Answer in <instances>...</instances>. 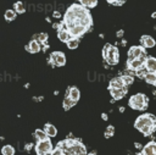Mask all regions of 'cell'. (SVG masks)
Instances as JSON below:
<instances>
[{
    "label": "cell",
    "instance_id": "40",
    "mask_svg": "<svg viewBox=\"0 0 156 155\" xmlns=\"http://www.w3.org/2000/svg\"><path fill=\"white\" fill-rule=\"evenodd\" d=\"M101 117H102V120H104V121H106V120H107V118H108V117H107V115H106V114H102V115H101Z\"/></svg>",
    "mask_w": 156,
    "mask_h": 155
},
{
    "label": "cell",
    "instance_id": "3",
    "mask_svg": "<svg viewBox=\"0 0 156 155\" xmlns=\"http://www.w3.org/2000/svg\"><path fill=\"white\" fill-rule=\"evenodd\" d=\"M102 57L108 65H116L119 61V52L118 49L111 44H105L102 49Z\"/></svg>",
    "mask_w": 156,
    "mask_h": 155
},
{
    "label": "cell",
    "instance_id": "19",
    "mask_svg": "<svg viewBox=\"0 0 156 155\" xmlns=\"http://www.w3.org/2000/svg\"><path fill=\"white\" fill-rule=\"evenodd\" d=\"M34 138L37 139V142H44V140L49 139V137L44 129H35L34 131Z\"/></svg>",
    "mask_w": 156,
    "mask_h": 155
},
{
    "label": "cell",
    "instance_id": "5",
    "mask_svg": "<svg viewBox=\"0 0 156 155\" xmlns=\"http://www.w3.org/2000/svg\"><path fill=\"white\" fill-rule=\"evenodd\" d=\"M34 148H35L37 155H49L54 150L52 143H51L50 139H46L44 142H37V144H35Z\"/></svg>",
    "mask_w": 156,
    "mask_h": 155
},
{
    "label": "cell",
    "instance_id": "6",
    "mask_svg": "<svg viewBox=\"0 0 156 155\" xmlns=\"http://www.w3.org/2000/svg\"><path fill=\"white\" fill-rule=\"evenodd\" d=\"M48 62H50L52 66H65L66 63V55L62 51H54L51 52L50 57L48 59Z\"/></svg>",
    "mask_w": 156,
    "mask_h": 155
},
{
    "label": "cell",
    "instance_id": "17",
    "mask_svg": "<svg viewBox=\"0 0 156 155\" xmlns=\"http://www.w3.org/2000/svg\"><path fill=\"white\" fill-rule=\"evenodd\" d=\"M126 87L122 78L121 77H115L110 81V84H108V89H119V88H123Z\"/></svg>",
    "mask_w": 156,
    "mask_h": 155
},
{
    "label": "cell",
    "instance_id": "24",
    "mask_svg": "<svg viewBox=\"0 0 156 155\" xmlns=\"http://www.w3.org/2000/svg\"><path fill=\"white\" fill-rule=\"evenodd\" d=\"M66 44H67V48H68V49H71V50L77 49V48H78V45H79V39H78V38H72V39H69Z\"/></svg>",
    "mask_w": 156,
    "mask_h": 155
},
{
    "label": "cell",
    "instance_id": "18",
    "mask_svg": "<svg viewBox=\"0 0 156 155\" xmlns=\"http://www.w3.org/2000/svg\"><path fill=\"white\" fill-rule=\"evenodd\" d=\"M44 131H45V133L48 134L49 138H54V137H56V134H57L56 127H55L54 124H51V123H46V124L44 126Z\"/></svg>",
    "mask_w": 156,
    "mask_h": 155
},
{
    "label": "cell",
    "instance_id": "4",
    "mask_svg": "<svg viewBox=\"0 0 156 155\" xmlns=\"http://www.w3.org/2000/svg\"><path fill=\"white\" fill-rule=\"evenodd\" d=\"M128 104H129V106H130L132 109H134V110H140V111H141V110H146L149 101H147V98H146L145 94L138 93V94H134V95L130 96Z\"/></svg>",
    "mask_w": 156,
    "mask_h": 155
},
{
    "label": "cell",
    "instance_id": "21",
    "mask_svg": "<svg viewBox=\"0 0 156 155\" xmlns=\"http://www.w3.org/2000/svg\"><path fill=\"white\" fill-rule=\"evenodd\" d=\"M79 24H82V26H83V27H85L87 29H88V28H90V27H91V24H93L91 16H90V15H88V16H85L84 18H82V20L79 21Z\"/></svg>",
    "mask_w": 156,
    "mask_h": 155
},
{
    "label": "cell",
    "instance_id": "2",
    "mask_svg": "<svg viewBox=\"0 0 156 155\" xmlns=\"http://www.w3.org/2000/svg\"><path fill=\"white\" fill-rule=\"evenodd\" d=\"M58 146H61L66 155H88L85 145L77 138H67L57 143Z\"/></svg>",
    "mask_w": 156,
    "mask_h": 155
},
{
    "label": "cell",
    "instance_id": "37",
    "mask_svg": "<svg viewBox=\"0 0 156 155\" xmlns=\"http://www.w3.org/2000/svg\"><path fill=\"white\" fill-rule=\"evenodd\" d=\"M123 34H124V31H123V29H119V31L116 33L117 38H121V37H123Z\"/></svg>",
    "mask_w": 156,
    "mask_h": 155
},
{
    "label": "cell",
    "instance_id": "16",
    "mask_svg": "<svg viewBox=\"0 0 156 155\" xmlns=\"http://www.w3.org/2000/svg\"><path fill=\"white\" fill-rule=\"evenodd\" d=\"M144 67L147 70V72L156 73V59L151 57V56H147V59L144 63Z\"/></svg>",
    "mask_w": 156,
    "mask_h": 155
},
{
    "label": "cell",
    "instance_id": "33",
    "mask_svg": "<svg viewBox=\"0 0 156 155\" xmlns=\"http://www.w3.org/2000/svg\"><path fill=\"white\" fill-rule=\"evenodd\" d=\"M135 73H136V76H138L139 78H143V79H145V76L147 74V70H146L145 67H143V68H140L139 71H136Z\"/></svg>",
    "mask_w": 156,
    "mask_h": 155
},
{
    "label": "cell",
    "instance_id": "10",
    "mask_svg": "<svg viewBox=\"0 0 156 155\" xmlns=\"http://www.w3.org/2000/svg\"><path fill=\"white\" fill-rule=\"evenodd\" d=\"M136 155H156V142L151 140L146 145L143 146L141 151L138 153Z\"/></svg>",
    "mask_w": 156,
    "mask_h": 155
},
{
    "label": "cell",
    "instance_id": "20",
    "mask_svg": "<svg viewBox=\"0 0 156 155\" xmlns=\"http://www.w3.org/2000/svg\"><path fill=\"white\" fill-rule=\"evenodd\" d=\"M57 38H58L61 41L67 43L69 39H72V35L69 34L68 31H58V32H57Z\"/></svg>",
    "mask_w": 156,
    "mask_h": 155
},
{
    "label": "cell",
    "instance_id": "45",
    "mask_svg": "<svg viewBox=\"0 0 156 155\" xmlns=\"http://www.w3.org/2000/svg\"><path fill=\"white\" fill-rule=\"evenodd\" d=\"M151 17H154V18H155V17H156V12H154V13L151 15Z\"/></svg>",
    "mask_w": 156,
    "mask_h": 155
},
{
    "label": "cell",
    "instance_id": "27",
    "mask_svg": "<svg viewBox=\"0 0 156 155\" xmlns=\"http://www.w3.org/2000/svg\"><path fill=\"white\" fill-rule=\"evenodd\" d=\"M4 16H5L6 21H13L16 18V11L15 10H6Z\"/></svg>",
    "mask_w": 156,
    "mask_h": 155
},
{
    "label": "cell",
    "instance_id": "32",
    "mask_svg": "<svg viewBox=\"0 0 156 155\" xmlns=\"http://www.w3.org/2000/svg\"><path fill=\"white\" fill-rule=\"evenodd\" d=\"M37 40H38L39 43H41V44L46 43V40H48V34H46V33H39V34H37Z\"/></svg>",
    "mask_w": 156,
    "mask_h": 155
},
{
    "label": "cell",
    "instance_id": "34",
    "mask_svg": "<svg viewBox=\"0 0 156 155\" xmlns=\"http://www.w3.org/2000/svg\"><path fill=\"white\" fill-rule=\"evenodd\" d=\"M126 0H107V2L110 4H115V5H122Z\"/></svg>",
    "mask_w": 156,
    "mask_h": 155
},
{
    "label": "cell",
    "instance_id": "43",
    "mask_svg": "<svg viewBox=\"0 0 156 155\" xmlns=\"http://www.w3.org/2000/svg\"><path fill=\"white\" fill-rule=\"evenodd\" d=\"M119 111H121V112H123V111H124V107H122V106H121V107H119Z\"/></svg>",
    "mask_w": 156,
    "mask_h": 155
},
{
    "label": "cell",
    "instance_id": "1",
    "mask_svg": "<svg viewBox=\"0 0 156 155\" xmlns=\"http://www.w3.org/2000/svg\"><path fill=\"white\" fill-rule=\"evenodd\" d=\"M134 127L140 131L145 137L151 135L156 129V117L152 114H144L136 117Z\"/></svg>",
    "mask_w": 156,
    "mask_h": 155
},
{
    "label": "cell",
    "instance_id": "44",
    "mask_svg": "<svg viewBox=\"0 0 156 155\" xmlns=\"http://www.w3.org/2000/svg\"><path fill=\"white\" fill-rule=\"evenodd\" d=\"M135 146H136V148H140V146H141V145H140V144H139V143H135Z\"/></svg>",
    "mask_w": 156,
    "mask_h": 155
},
{
    "label": "cell",
    "instance_id": "42",
    "mask_svg": "<svg viewBox=\"0 0 156 155\" xmlns=\"http://www.w3.org/2000/svg\"><path fill=\"white\" fill-rule=\"evenodd\" d=\"M45 20H46V22H51V18H49V17H46Z\"/></svg>",
    "mask_w": 156,
    "mask_h": 155
},
{
    "label": "cell",
    "instance_id": "38",
    "mask_svg": "<svg viewBox=\"0 0 156 155\" xmlns=\"http://www.w3.org/2000/svg\"><path fill=\"white\" fill-rule=\"evenodd\" d=\"M52 16H54L55 18H60V17H61V13H60V11H54Z\"/></svg>",
    "mask_w": 156,
    "mask_h": 155
},
{
    "label": "cell",
    "instance_id": "36",
    "mask_svg": "<svg viewBox=\"0 0 156 155\" xmlns=\"http://www.w3.org/2000/svg\"><path fill=\"white\" fill-rule=\"evenodd\" d=\"M32 148H33V144H32V143H29V144H26V146H24L26 151H30V150H32Z\"/></svg>",
    "mask_w": 156,
    "mask_h": 155
},
{
    "label": "cell",
    "instance_id": "9",
    "mask_svg": "<svg viewBox=\"0 0 156 155\" xmlns=\"http://www.w3.org/2000/svg\"><path fill=\"white\" fill-rule=\"evenodd\" d=\"M143 55H145V49L144 46H132L129 50H128V60L127 61H132V60H135V59H139Z\"/></svg>",
    "mask_w": 156,
    "mask_h": 155
},
{
    "label": "cell",
    "instance_id": "8",
    "mask_svg": "<svg viewBox=\"0 0 156 155\" xmlns=\"http://www.w3.org/2000/svg\"><path fill=\"white\" fill-rule=\"evenodd\" d=\"M146 59H147V57H146V54H145V55H143V56L139 57V59H135V60H132V61H127V67H128V70L132 71V72L139 71L140 68L144 67V63H145Z\"/></svg>",
    "mask_w": 156,
    "mask_h": 155
},
{
    "label": "cell",
    "instance_id": "15",
    "mask_svg": "<svg viewBox=\"0 0 156 155\" xmlns=\"http://www.w3.org/2000/svg\"><path fill=\"white\" fill-rule=\"evenodd\" d=\"M140 43H141V46H144V48H146V49L154 48V46L156 45L155 39H154L152 37H150V35H143V37L140 38Z\"/></svg>",
    "mask_w": 156,
    "mask_h": 155
},
{
    "label": "cell",
    "instance_id": "25",
    "mask_svg": "<svg viewBox=\"0 0 156 155\" xmlns=\"http://www.w3.org/2000/svg\"><path fill=\"white\" fill-rule=\"evenodd\" d=\"M13 7H15L16 13H23L26 11V6H24V4L22 1H16L15 5H13Z\"/></svg>",
    "mask_w": 156,
    "mask_h": 155
},
{
    "label": "cell",
    "instance_id": "35",
    "mask_svg": "<svg viewBox=\"0 0 156 155\" xmlns=\"http://www.w3.org/2000/svg\"><path fill=\"white\" fill-rule=\"evenodd\" d=\"M60 27H61V23H60V22H54V23H52V28H54V29H58V31H60Z\"/></svg>",
    "mask_w": 156,
    "mask_h": 155
},
{
    "label": "cell",
    "instance_id": "11",
    "mask_svg": "<svg viewBox=\"0 0 156 155\" xmlns=\"http://www.w3.org/2000/svg\"><path fill=\"white\" fill-rule=\"evenodd\" d=\"M68 32H69V34L72 35V38H78V37L83 35V34L87 32V28L83 27L82 24H76V26L71 27V28L68 29Z\"/></svg>",
    "mask_w": 156,
    "mask_h": 155
},
{
    "label": "cell",
    "instance_id": "39",
    "mask_svg": "<svg viewBox=\"0 0 156 155\" xmlns=\"http://www.w3.org/2000/svg\"><path fill=\"white\" fill-rule=\"evenodd\" d=\"M49 48H50V46H49V45H48L46 43H44V46H43V50H44V51H46V50H48Z\"/></svg>",
    "mask_w": 156,
    "mask_h": 155
},
{
    "label": "cell",
    "instance_id": "28",
    "mask_svg": "<svg viewBox=\"0 0 156 155\" xmlns=\"http://www.w3.org/2000/svg\"><path fill=\"white\" fill-rule=\"evenodd\" d=\"M121 78H122V81H123V83H124L126 87L130 85L133 83V81H134V78H133L132 74H123V76H121Z\"/></svg>",
    "mask_w": 156,
    "mask_h": 155
},
{
    "label": "cell",
    "instance_id": "12",
    "mask_svg": "<svg viewBox=\"0 0 156 155\" xmlns=\"http://www.w3.org/2000/svg\"><path fill=\"white\" fill-rule=\"evenodd\" d=\"M66 96L69 98L71 100H73L74 103H78L79 98H80V92L77 87H69L67 90H66Z\"/></svg>",
    "mask_w": 156,
    "mask_h": 155
},
{
    "label": "cell",
    "instance_id": "46",
    "mask_svg": "<svg viewBox=\"0 0 156 155\" xmlns=\"http://www.w3.org/2000/svg\"><path fill=\"white\" fill-rule=\"evenodd\" d=\"M155 87H156V84H155Z\"/></svg>",
    "mask_w": 156,
    "mask_h": 155
},
{
    "label": "cell",
    "instance_id": "13",
    "mask_svg": "<svg viewBox=\"0 0 156 155\" xmlns=\"http://www.w3.org/2000/svg\"><path fill=\"white\" fill-rule=\"evenodd\" d=\"M128 92V87H123V88H119V89H110V93H111V96L113 100H119L122 99Z\"/></svg>",
    "mask_w": 156,
    "mask_h": 155
},
{
    "label": "cell",
    "instance_id": "31",
    "mask_svg": "<svg viewBox=\"0 0 156 155\" xmlns=\"http://www.w3.org/2000/svg\"><path fill=\"white\" fill-rule=\"evenodd\" d=\"M115 134V127L113 126H107L105 129V138H111Z\"/></svg>",
    "mask_w": 156,
    "mask_h": 155
},
{
    "label": "cell",
    "instance_id": "41",
    "mask_svg": "<svg viewBox=\"0 0 156 155\" xmlns=\"http://www.w3.org/2000/svg\"><path fill=\"white\" fill-rule=\"evenodd\" d=\"M88 155H98V153H96L95 150H93V151H90V153H88Z\"/></svg>",
    "mask_w": 156,
    "mask_h": 155
},
{
    "label": "cell",
    "instance_id": "29",
    "mask_svg": "<svg viewBox=\"0 0 156 155\" xmlns=\"http://www.w3.org/2000/svg\"><path fill=\"white\" fill-rule=\"evenodd\" d=\"M145 81L149 83V84H156V73H151V72H147V74L145 76Z\"/></svg>",
    "mask_w": 156,
    "mask_h": 155
},
{
    "label": "cell",
    "instance_id": "22",
    "mask_svg": "<svg viewBox=\"0 0 156 155\" xmlns=\"http://www.w3.org/2000/svg\"><path fill=\"white\" fill-rule=\"evenodd\" d=\"M1 154L2 155H15V148L12 145L6 144L1 148Z\"/></svg>",
    "mask_w": 156,
    "mask_h": 155
},
{
    "label": "cell",
    "instance_id": "23",
    "mask_svg": "<svg viewBox=\"0 0 156 155\" xmlns=\"http://www.w3.org/2000/svg\"><path fill=\"white\" fill-rule=\"evenodd\" d=\"M80 5L84 6L85 9H90V7H95L98 4V0H79Z\"/></svg>",
    "mask_w": 156,
    "mask_h": 155
},
{
    "label": "cell",
    "instance_id": "26",
    "mask_svg": "<svg viewBox=\"0 0 156 155\" xmlns=\"http://www.w3.org/2000/svg\"><path fill=\"white\" fill-rule=\"evenodd\" d=\"M62 105H63V109H65V110H69L72 106L76 105V103H74L73 100H71L69 98L65 96V99H63V101H62Z\"/></svg>",
    "mask_w": 156,
    "mask_h": 155
},
{
    "label": "cell",
    "instance_id": "7",
    "mask_svg": "<svg viewBox=\"0 0 156 155\" xmlns=\"http://www.w3.org/2000/svg\"><path fill=\"white\" fill-rule=\"evenodd\" d=\"M68 9L74 13V16H76V18H77L78 21H80V20H82V18H84L85 16L90 15V13H89V11H88V9H85V7H84V6H82L80 4H72Z\"/></svg>",
    "mask_w": 156,
    "mask_h": 155
},
{
    "label": "cell",
    "instance_id": "14",
    "mask_svg": "<svg viewBox=\"0 0 156 155\" xmlns=\"http://www.w3.org/2000/svg\"><path fill=\"white\" fill-rule=\"evenodd\" d=\"M26 50L32 52V54H35V52H39L41 50V43H39L37 39H32L29 41V44L26 46Z\"/></svg>",
    "mask_w": 156,
    "mask_h": 155
},
{
    "label": "cell",
    "instance_id": "30",
    "mask_svg": "<svg viewBox=\"0 0 156 155\" xmlns=\"http://www.w3.org/2000/svg\"><path fill=\"white\" fill-rule=\"evenodd\" d=\"M50 155H66V151H65L61 146L56 145V146L54 148V150L51 151V154H50Z\"/></svg>",
    "mask_w": 156,
    "mask_h": 155
}]
</instances>
